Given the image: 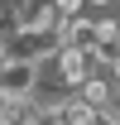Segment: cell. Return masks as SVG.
<instances>
[{
	"label": "cell",
	"mask_w": 120,
	"mask_h": 125,
	"mask_svg": "<svg viewBox=\"0 0 120 125\" xmlns=\"http://www.w3.org/2000/svg\"><path fill=\"white\" fill-rule=\"evenodd\" d=\"M115 111H120V82H115Z\"/></svg>",
	"instance_id": "cell-11"
},
{
	"label": "cell",
	"mask_w": 120,
	"mask_h": 125,
	"mask_svg": "<svg viewBox=\"0 0 120 125\" xmlns=\"http://www.w3.org/2000/svg\"><path fill=\"white\" fill-rule=\"evenodd\" d=\"M110 19H115V29H120V0H115V5H110Z\"/></svg>",
	"instance_id": "cell-8"
},
{
	"label": "cell",
	"mask_w": 120,
	"mask_h": 125,
	"mask_svg": "<svg viewBox=\"0 0 120 125\" xmlns=\"http://www.w3.org/2000/svg\"><path fill=\"white\" fill-rule=\"evenodd\" d=\"M53 10H58V19L67 24V19H82V15H87V0H53Z\"/></svg>",
	"instance_id": "cell-6"
},
{
	"label": "cell",
	"mask_w": 120,
	"mask_h": 125,
	"mask_svg": "<svg viewBox=\"0 0 120 125\" xmlns=\"http://www.w3.org/2000/svg\"><path fill=\"white\" fill-rule=\"evenodd\" d=\"M106 120H110V125H120V111H110V115H106Z\"/></svg>",
	"instance_id": "cell-10"
},
{
	"label": "cell",
	"mask_w": 120,
	"mask_h": 125,
	"mask_svg": "<svg viewBox=\"0 0 120 125\" xmlns=\"http://www.w3.org/2000/svg\"><path fill=\"white\" fill-rule=\"evenodd\" d=\"M58 43L62 48H72V53H96V48H101V24H96V19H91V10L82 19H67V24H58Z\"/></svg>",
	"instance_id": "cell-3"
},
{
	"label": "cell",
	"mask_w": 120,
	"mask_h": 125,
	"mask_svg": "<svg viewBox=\"0 0 120 125\" xmlns=\"http://www.w3.org/2000/svg\"><path fill=\"white\" fill-rule=\"evenodd\" d=\"M62 120H67V125H96L101 115H96V111H91L87 101H77V96H72V101L62 106Z\"/></svg>",
	"instance_id": "cell-5"
},
{
	"label": "cell",
	"mask_w": 120,
	"mask_h": 125,
	"mask_svg": "<svg viewBox=\"0 0 120 125\" xmlns=\"http://www.w3.org/2000/svg\"><path fill=\"white\" fill-rule=\"evenodd\" d=\"M10 53H15V39H10V29H0V62L10 58Z\"/></svg>",
	"instance_id": "cell-7"
},
{
	"label": "cell",
	"mask_w": 120,
	"mask_h": 125,
	"mask_svg": "<svg viewBox=\"0 0 120 125\" xmlns=\"http://www.w3.org/2000/svg\"><path fill=\"white\" fill-rule=\"evenodd\" d=\"M39 77H43V67L34 58H15L10 53V58L0 62V96L5 101H29L34 87H39Z\"/></svg>",
	"instance_id": "cell-1"
},
{
	"label": "cell",
	"mask_w": 120,
	"mask_h": 125,
	"mask_svg": "<svg viewBox=\"0 0 120 125\" xmlns=\"http://www.w3.org/2000/svg\"><path fill=\"white\" fill-rule=\"evenodd\" d=\"M72 96H77V101H87L96 115H110V111H115V82L106 77V72H91V77L82 82Z\"/></svg>",
	"instance_id": "cell-4"
},
{
	"label": "cell",
	"mask_w": 120,
	"mask_h": 125,
	"mask_svg": "<svg viewBox=\"0 0 120 125\" xmlns=\"http://www.w3.org/2000/svg\"><path fill=\"white\" fill-rule=\"evenodd\" d=\"M43 72H48V77H58L67 92H77V87H82V82H87L96 67H91V58H87V53H72V48H62V43H58V48L43 58Z\"/></svg>",
	"instance_id": "cell-2"
},
{
	"label": "cell",
	"mask_w": 120,
	"mask_h": 125,
	"mask_svg": "<svg viewBox=\"0 0 120 125\" xmlns=\"http://www.w3.org/2000/svg\"><path fill=\"white\" fill-rule=\"evenodd\" d=\"M96 125H110V120H106V115H101V120H96Z\"/></svg>",
	"instance_id": "cell-12"
},
{
	"label": "cell",
	"mask_w": 120,
	"mask_h": 125,
	"mask_svg": "<svg viewBox=\"0 0 120 125\" xmlns=\"http://www.w3.org/2000/svg\"><path fill=\"white\" fill-rule=\"evenodd\" d=\"M43 125H67V120H62V115H48V120H43Z\"/></svg>",
	"instance_id": "cell-9"
}]
</instances>
